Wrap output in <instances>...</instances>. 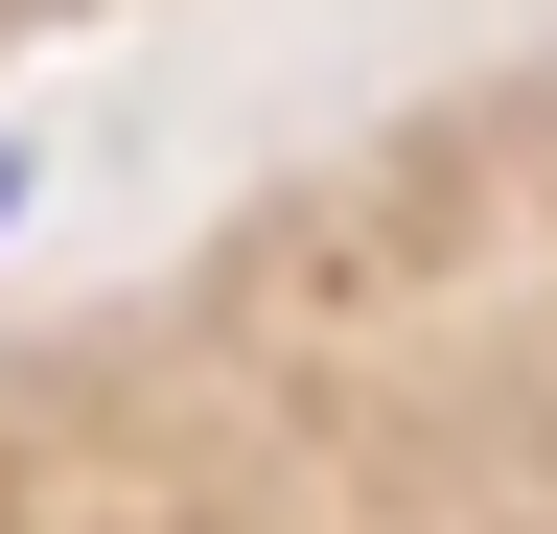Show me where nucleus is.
<instances>
[{
	"instance_id": "f257e3e1",
	"label": "nucleus",
	"mask_w": 557,
	"mask_h": 534,
	"mask_svg": "<svg viewBox=\"0 0 557 534\" xmlns=\"http://www.w3.org/2000/svg\"><path fill=\"white\" fill-rule=\"evenodd\" d=\"M0 210H24V163H0Z\"/></svg>"
}]
</instances>
